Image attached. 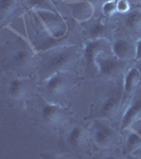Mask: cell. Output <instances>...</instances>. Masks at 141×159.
Listing matches in <instances>:
<instances>
[{"mask_svg": "<svg viewBox=\"0 0 141 159\" xmlns=\"http://www.w3.org/2000/svg\"><path fill=\"white\" fill-rule=\"evenodd\" d=\"M82 58L83 49L75 43L42 51L36 55V67L40 81L60 71H72Z\"/></svg>", "mask_w": 141, "mask_h": 159, "instance_id": "6da1fadb", "label": "cell"}, {"mask_svg": "<svg viewBox=\"0 0 141 159\" xmlns=\"http://www.w3.org/2000/svg\"><path fill=\"white\" fill-rule=\"evenodd\" d=\"M122 86L112 87L105 92L100 99L93 102L88 115L84 117L85 120H103L111 121L119 115L121 109Z\"/></svg>", "mask_w": 141, "mask_h": 159, "instance_id": "7a4b0ae2", "label": "cell"}, {"mask_svg": "<svg viewBox=\"0 0 141 159\" xmlns=\"http://www.w3.org/2000/svg\"><path fill=\"white\" fill-rule=\"evenodd\" d=\"M79 76L73 71H60L42 81L43 99L57 103L60 99L70 92L79 84Z\"/></svg>", "mask_w": 141, "mask_h": 159, "instance_id": "3957f363", "label": "cell"}, {"mask_svg": "<svg viewBox=\"0 0 141 159\" xmlns=\"http://www.w3.org/2000/svg\"><path fill=\"white\" fill-rule=\"evenodd\" d=\"M36 56L34 54V47L25 40L16 42L9 50L7 57L3 58V68L9 69L15 73H25L36 66Z\"/></svg>", "mask_w": 141, "mask_h": 159, "instance_id": "277c9868", "label": "cell"}, {"mask_svg": "<svg viewBox=\"0 0 141 159\" xmlns=\"http://www.w3.org/2000/svg\"><path fill=\"white\" fill-rule=\"evenodd\" d=\"M111 50V46L106 38L87 40L83 48V58L85 61L87 72L90 75H98V60Z\"/></svg>", "mask_w": 141, "mask_h": 159, "instance_id": "5b68a950", "label": "cell"}, {"mask_svg": "<svg viewBox=\"0 0 141 159\" xmlns=\"http://www.w3.org/2000/svg\"><path fill=\"white\" fill-rule=\"evenodd\" d=\"M133 61H123L115 55H102L98 60V76L108 81H117L132 67Z\"/></svg>", "mask_w": 141, "mask_h": 159, "instance_id": "8992f818", "label": "cell"}, {"mask_svg": "<svg viewBox=\"0 0 141 159\" xmlns=\"http://www.w3.org/2000/svg\"><path fill=\"white\" fill-rule=\"evenodd\" d=\"M93 143L100 148H112L119 143V133L103 120H93L91 129Z\"/></svg>", "mask_w": 141, "mask_h": 159, "instance_id": "52a82bcc", "label": "cell"}, {"mask_svg": "<svg viewBox=\"0 0 141 159\" xmlns=\"http://www.w3.org/2000/svg\"><path fill=\"white\" fill-rule=\"evenodd\" d=\"M33 11L35 12L37 18L52 37H54L55 39H61L67 35V22L58 12L47 11V10H33Z\"/></svg>", "mask_w": 141, "mask_h": 159, "instance_id": "ba28073f", "label": "cell"}, {"mask_svg": "<svg viewBox=\"0 0 141 159\" xmlns=\"http://www.w3.org/2000/svg\"><path fill=\"white\" fill-rule=\"evenodd\" d=\"M42 119L53 127H61L68 123L70 111L58 103H52L45 100L42 107Z\"/></svg>", "mask_w": 141, "mask_h": 159, "instance_id": "9c48e42d", "label": "cell"}, {"mask_svg": "<svg viewBox=\"0 0 141 159\" xmlns=\"http://www.w3.org/2000/svg\"><path fill=\"white\" fill-rule=\"evenodd\" d=\"M141 119V88L136 89L127 103L120 122V133L129 130L136 121Z\"/></svg>", "mask_w": 141, "mask_h": 159, "instance_id": "30bf717a", "label": "cell"}, {"mask_svg": "<svg viewBox=\"0 0 141 159\" xmlns=\"http://www.w3.org/2000/svg\"><path fill=\"white\" fill-rule=\"evenodd\" d=\"M64 140L65 144L70 150L74 152H80L88 144L89 132L82 124H73L66 129Z\"/></svg>", "mask_w": 141, "mask_h": 159, "instance_id": "8fae6325", "label": "cell"}, {"mask_svg": "<svg viewBox=\"0 0 141 159\" xmlns=\"http://www.w3.org/2000/svg\"><path fill=\"white\" fill-rule=\"evenodd\" d=\"M141 82V76L137 67L133 65L126 73L123 76V87H122V100H121V109L124 110L130 98L133 97L137 87Z\"/></svg>", "mask_w": 141, "mask_h": 159, "instance_id": "7c38bea8", "label": "cell"}, {"mask_svg": "<svg viewBox=\"0 0 141 159\" xmlns=\"http://www.w3.org/2000/svg\"><path fill=\"white\" fill-rule=\"evenodd\" d=\"M33 82L29 78L17 76L12 79L7 85V93L9 97L15 101H21L27 99L32 91Z\"/></svg>", "mask_w": 141, "mask_h": 159, "instance_id": "4fadbf2b", "label": "cell"}, {"mask_svg": "<svg viewBox=\"0 0 141 159\" xmlns=\"http://www.w3.org/2000/svg\"><path fill=\"white\" fill-rule=\"evenodd\" d=\"M112 54L116 57L123 61H134L136 60V52L137 48L136 45L130 43L125 38L116 39L111 45Z\"/></svg>", "mask_w": 141, "mask_h": 159, "instance_id": "5bb4252c", "label": "cell"}, {"mask_svg": "<svg viewBox=\"0 0 141 159\" xmlns=\"http://www.w3.org/2000/svg\"><path fill=\"white\" fill-rule=\"evenodd\" d=\"M111 34V30L108 25L104 24L102 20H97L92 24L88 29V38L89 39H99V38H106Z\"/></svg>", "mask_w": 141, "mask_h": 159, "instance_id": "9a60e30c", "label": "cell"}, {"mask_svg": "<svg viewBox=\"0 0 141 159\" xmlns=\"http://www.w3.org/2000/svg\"><path fill=\"white\" fill-rule=\"evenodd\" d=\"M125 25L130 30L139 32L141 31V7L130 10L125 16Z\"/></svg>", "mask_w": 141, "mask_h": 159, "instance_id": "2e32d148", "label": "cell"}, {"mask_svg": "<svg viewBox=\"0 0 141 159\" xmlns=\"http://www.w3.org/2000/svg\"><path fill=\"white\" fill-rule=\"evenodd\" d=\"M130 134L127 136L124 145V153L126 155H132L136 150L141 148V135L133 129H129Z\"/></svg>", "mask_w": 141, "mask_h": 159, "instance_id": "e0dca14e", "label": "cell"}, {"mask_svg": "<svg viewBox=\"0 0 141 159\" xmlns=\"http://www.w3.org/2000/svg\"><path fill=\"white\" fill-rule=\"evenodd\" d=\"M18 7V0H0V21H4L15 12Z\"/></svg>", "mask_w": 141, "mask_h": 159, "instance_id": "ac0fdd59", "label": "cell"}, {"mask_svg": "<svg viewBox=\"0 0 141 159\" xmlns=\"http://www.w3.org/2000/svg\"><path fill=\"white\" fill-rule=\"evenodd\" d=\"M25 1L28 7L32 10H47V11L58 12L51 0H25Z\"/></svg>", "mask_w": 141, "mask_h": 159, "instance_id": "d6986e66", "label": "cell"}, {"mask_svg": "<svg viewBox=\"0 0 141 159\" xmlns=\"http://www.w3.org/2000/svg\"><path fill=\"white\" fill-rule=\"evenodd\" d=\"M117 12V0H107L102 6V14L105 17L114 16Z\"/></svg>", "mask_w": 141, "mask_h": 159, "instance_id": "ffe728a7", "label": "cell"}, {"mask_svg": "<svg viewBox=\"0 0 141 159\" xmlns=\"http://www.w3.org/2000/svg\"><path fill=\"white\" fill-rule=\"evenodd\" d=\"M117 11L119 13H129L130 11V4L129 0H117Z\"/></svg>", "mask_w": 141, "mask_h": 159, "instance_id": "44dd1931", "label": "cell"}, {"mask_svg": "<svg viewBox=\"0 0 141 159\" xmlns=\"http://www.w3.org/2000/svg\"><path fill=\"white\" fill-rule=\"evenodd\" d=\"M136 48H137V52H136V60L135 61L141 60V38L138 40L137 43H136Z\"/></svg>", "mask_w": 141, "mask_h": 159, "instance_id": "7402d4cb", "label": "cell"}, {"mask_svg": "<svg viewBox=\"0 0 141 159\" xmlns=\"http://www.w3.org/2000/svg\"><path fill=\"white\" fill-rule=\"evenodd\" d=\"M133 157H136V158H141V148H139L138 150H136L134 153L132 154Z\"/></svg>", "mask_w": 141, "mask_h": 159, "instance_id": "603a6c76", "label": "cell"}, {"mask_svg": "<svg viewBox=\"0 0 141 159\" xmlns=\"http://www.w3.org/2000/svg\"><path fill=\"white\" fill-rule=\"evenodd\" d=\"M135 66H136V67H137L138 71H139V73H140V76H141V60H138V61H136V63H135Z\"/></svg>", "mask_w": 141, "mask_h": 159, "instance_id": "cb8c5ba5", "label": "cell"}, {"mask_svg": "<svg viewBox=\"0 0 141 159\" xmlns=\"http://www.w3.org/2000/svg\"><path fill=\"white\" fill-rule=\"evenodd\" d=\"M140 1H141V0H140Z\"/></svg>", "mask_w": 141, "mask_h": 159, "instance_id": "d4e9b609", "label": "cell"}]
</instances>
